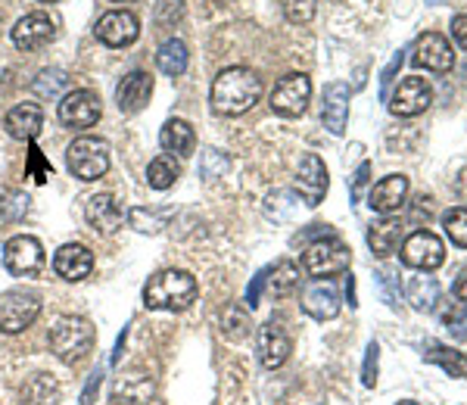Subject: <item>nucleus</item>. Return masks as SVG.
I'll return each instance as SVG.
<instances>
[{
  "mask_svg": "<svg viewBox=\"0 0 467 405\" xmlns=\"http://www.w3.org/2000/svg\"><path fill=\"white\" fill-rule=\"evenodd\" d=\"M197 277L191 272L165 268V272H156L144 284V306L153 312H181L197 299Z\"/></svg>",
  "mask_w": 467,
  "mask_h": 405,
  "instance_id": "obj_2",
  "label": "nucleus"
},
{
  "mask_svg": "<svg viewBox=\"0 0 467 405\" xmlns=\"http://www.w3.org/2000/svg\"><path fill=\"white\" fill-rule=\"evenodd\" d=\"M299 306L306 315H312L315 321H334L340 315V294H337V284L327 277L306 284L303 294H299Z\"/></svg>",
  "mask_w": 467,
  "mask_h": 405,
  "instance_id": "obj_14",
  "label": "nucleus"
},
{
  "mask_svg": "<svg viewBox=\"0 0 467 405\" xmlns=\"http://www.w3.org/2000/svg\"><path fill=\"white\" fill-rule=\"evenodd\" d=\"M402 63H405V50H399V54H396L393 59H389L387 69H383V75H380V88H383V94H387V88L396 81V72H399V66H402Z\"/></svg>",
  "mask_w": 467,
  "mask_h": 405,
  "instance_id": "obj_46",
  "label": "nucleus"
},
{
  "mask_svg": "<svg viewBox=\"0 0 467 405\" xmlns=\"http://www.w3.org/2000/svg\"><path fill=\"white\" fill-rule=\"evenodd\" d=\"M103 378H107V371H103L100 365H97V369L90 371V378H88L85 389H81V405H94V400H97V389H100Z\"/></svg>",
  "mask_w": 467,
  "mask_h": 405,
  "instance_id": "obj_43",
  "label": "nucleus"
},
{
  "mask_svg": "<svg viewBox=\"0 0 467 405\" xmlns=\"http://www.w3.org/2000/svg\"><path fill=\"white\" fill-rule=\"evenodd\" d=\"M85 219L97 234H112V231L122 228L125 209L112 193H94V197L85 202Z\"/></svg>",
  "mask_w": 467,
  "mask_h": 405,
  "instance_id": "obj_20",
  "label": "nucleus"
},
{
  "mask_svg": "<svg viewBox=\"0 0 467 405\" xmlns=\"http://www.w3.org/2000/svg\"><path fill=\"white\" fill-rule=\"evenodd\" d=\"M4 268L13 277H35L44 268V246L32 234H16L4 244Z\"/></svg>",
  "mask_w": 467,
  "mask_h": 405,
  "instance_id": "obj_9",
  "label": "nucleus"
},
{
  "mask_svg": "<svg viewBox=\"0 0 467 405\" xmlns=\"http://www.w3.org/2000/svg\"><path fill=\"white\" fill-rule=\"evenodd\" d=\"M349 100H352V88L346 81H330L324 88V103H321V122L330 134L346 131V122H349Z\"/></svg>",
  "mask_w": 467,
  "mask_h": 405,
  "instance_id": "obj_18",
  "label": "nucleus"
},
{
  "mask_svg": "<svg viewBox=\"0 0 467 405\" xmlns=\"http://www.w3.org/2000/svg\"><path fill=\"white\" fill-rule=\"evenodd\" d=\"M66 88H69V78H66L63 69H44V72H37V78L32 81V91L37 97H59Z\"/></svg>",
  "mask_w": 467,
  "mask_h": 405,
  "instance_id": "obj_34",
  "label": "nucleus"
},
{
  "mask_svg": "<svg viewBox=\"0 0 467 405\" xmlns=\"http://www.w3.org/2000/svg\"><path fill=\"white\" fill-rule=\"evenodd\" d=\"M128 222L140 231V234H160L165 228V213H150V209H131Z\"/></svg>",
  "mask_w": 467,
  "mask_h": 405,
  "instance_id": "obj_39",
  "label": "nucleus"
},
{
  "mask_svg": "<svg viewBox=\"0 0 467 405\" xmlns=\"http://www.w3.org/2000/svg\"><path fill=\"white\" fill-rule=\"evenodd\" d=\"M402 234H405V224L399 219H393V215H383L380 222H374L371 228H368V246H371L374 256L387 259L399 250Z\"/></svg>",
  "mask_w": 467,
  "mask_h": 405,
  "instance_id": "obj_26",
  "label": "nucleus"
},
{
  "mask_svg": "<svg viewBox=\"0 0 467 405\" xmlns=\"http://www.w3.org/2000/svg\"><path fill=\"white\" fill-rule=\"evenodd\" d=\"M41 125H44V109L37 107V103H19V107H13L4 116L6 134H10V138H16V140H28V144L37 138Z\"/></svg>",
  "mask_w": 467,
  "mask_h": 405,
  "instance_id": "obj_23",
  "label": "nucleus"
},
{
  "mask_svg": "<svg viewBox=\"0 0 467 405\" xmlns=\"http://www.w3.org/2000/svg\"><path fill=\"white\" fill-rule=\"evenodd\" d=\"M431 4H440V0H431Z\"/></svg>",
  "mask_w": 467,
  "mask_h": 405,
  "instance_id": "obj_53",
  "label": "nucleus"
},
{
  "mask_svg": "<svg viewBox=\"0 0 467 405\" xmlns=\"http://www.w3.org/2000/svg\"><path fill=\"white\" fill-rule=\"evenodd\" d=\"M150 97H153V75L144 69L128 72L116 85V107L119 112H125V116H134V112L144 109L150 103Z\"/></svg>",
  "mask_w": 467,
  "mask_h": 405,
  "instance_id": "obj_16",
  "label": "nucleus"
},
{
  "mask_svg": "<svg viewBox=\"0 0 467 405\" xmlns=\"http://www.w3.org/2000/svg\"><path fill=\"white\" fill-rule=\"evenodd\" d=\"M312 100V78L303 72H290L284 75L275 85V91L268 97V107L284 119H299Z\"/></svg>",
  "mask_w": 467,
  "mask_h": 405,
  "instance_id": "obj_6",
  "label": "nucleus"
},
{
  "mask_svg": "<svg viewBox=\"0 0 467 405\" xmlns=\"http://www.w3.org/2000/svg\"><path fill=\"white\" fill-rule=\"evenodd\" d=\"M41 315V299L28 290H6L0 294V331L4 334H22L32 327Z\"/></svg>",
  "mask_w": 467,
  "mask_h": 405,
  "instance_id": "obj_8",
  "label": "nucleus"
},
{
  "mask_svg": "<svg viewBox=\"0 0 467 405\" xmlns=\"http://www.w3.org/2000/svg\"><path fill=\"white\" fill-rule=\"evenodd\" d=\"M281 10L293 26H306L318 13V0H281Z\"/></svg>",
  "mask_w": 467,
  "mask_h": 405,
  "instance_id": "obj_37",
  "label": "nucleus"
},
{
  "mask_svg": "<svg viewBox=\"0 0 467 405\" xmlns=\"http://www.w3.org/2000/svg\"><path fill=\"white\" fill-rule=\"evenodd\" d=\"M156 393V384L153 378L144 371H128V374H119L116 384H112V402H128V405H150Z\"/></svg>",
  "mask_w": 467,
  "mask_h": 405,
  "instance_id": "obj_24",
  "label": "nucleus"
},
{
  "mask_svg": "<svg viewBox=\"0 0 467 405\" xmlns=\"http://www.w3.org/2000/svg\"><path fill=\"white\" fill-rule=\"evenodd\" d=\"M402 262L414 272H436L446 262V246L433 231H414L402 240Z\"/></svg>",
  "mask_w": 467,
  "mask_h": 405,
  "instance_id": "obj_10",
  "label": "nucleus"
},
{
  "mask_svg": "<svg viewBox=\"0 0 467 405\" xmlns=\"http://www.w3.org/2000/svg\"><path fill=\"white\" fill-rule=\"evenodd\" d=\"M10 37L19 50H41L57 37V26L47 13H26L16 26L10 28Z\"/></svg>",
  "mask_w": 467,
  "mask_h": 405,
  "instance_id": "obj_15",
  "label": "nucleus"
},
{
  "mask_svg": "<svg viewBox=\"0 0 467 405\" xmlns=\"http://www.w3.org/2000/svg\"><path fill=\"white\" fill-rule=\"evenodd\" d=\"M368 178H371V162H361L356 169V175H352V187H349L352 200H361V191L368 187Z\"/></svg>",
  "mask_w": 467,
  "mask_h": 405,
  "instance_id": "obj_45",
  "label": "nucleus"
},
{
  "mask_svg": "<svg viewBox=\"0 0 467 405\" xmlns=\"http://www.w3.org/2000/svg\"><path fill=\"white\" fill-rule=\"evenodd\" d=\"M378 284H380V296L389 309H399V272L396 268H380L378 275Z\"/></svg>",
  "mask_w": 467,
  "mask_h": 405,
  "instance_id": "obj_41",
  "label": "nucleus"
},
{
  "mask_svg": "<svg viewBox=\"0 0 467 405\" xmlns=\"http://www.w3.org/2000/svg\"><path fill=\"white\" fill-rule=\"evenodd\" d=\"M125 337H128V327L122 334H119V343H116V349H112V356H109V362L112 365H119V358H122V349H125Z\"/></svg>",
  "mask_w": 467,
  "mask_h": 405,
  "instance_id": "obj_49",
  "label": "nucleus"
},
{
  "mask_svg": "<svg viewBox=\"0 0 467 405\" xmlns=\"http://www.w3.org/2000/svg\"><path fill=\"white\" fill-rule=\"evenodd\" d=\"M184 19V0H160L156 4V28H175Z\"/></svg>",
  "mask_w": 467,
  "mask_h": 405,
  "instance_id": "obj_40",
  "label": "nucleus"
},
{
  "mask_svg": "<svg viewBox=\"0 0 467 405\" xmlns=\"http://www.w3.org/2000/svg\"><path fill=\"white\" fill-rule=\"evenodd\" d=\"M59 387L54 384L50 374H35L26 387H22V405H57Z\"/></svg>",
  "mask_w": 467,
  "mask_h": 405,
  "instance_id": "obj_31",
  "label": "nucleus"
},
{
  "mask_svg": "<svg viewBox=\"0 0 467 405\" xmlns=\"http://www.w3.org/2000/svg\"><path fill=\"white\" fill-rule=\"evenodd\" d=\"M116 4H122V0H116Z\"/></svg>",
  "mask_w": 467,
  "mask_h": 405,
  "instance_id": "obj_54",
  "label": "nucleus"
},
{
  "mask_svg": "<svg viewBox=\"0 0 467 405\" xmlns=\"http://www.w3.org/2000/svg\"><path fill=\"white\" fill-rule=\"evenodd\" d=\"M442 325L449 327V334L455 337V340H467V303L464 299H449L446 306H442L440 312Z\"/></svg>",
  "mask_w": 467,
  "mask_h": 405,
  "instance_id": "obj_33",
  "label": "nucleus"
},
{
  "mask_svg": "<svg viewBox=\"0 0 467 405\" xmlns=\"http://www.w3.org/2000/svg\"><path fill=\"white\" fill-rule=\"evenodd\" d=\"M54 272L63 277V281H85V277L94 272V253L88 250L85 244H66L54 253Z\"/></svg>",
  "mask_w": 467,
  "mask_h": 405,
  "instance_id": "obj_22",
  "label": "nucleus"
},
{
  "mask_svg": "<svg viewBox=\"0 0 467 405\" xmlns=\"http://www.w3.org/2000/svg\"><path fill=\"white\" fill-rule=\"evenodd\" d=\"M442 228H446V234H449L451 244L462 246V250H467V209L464 206L449 209V213L442 215Z\"/></svg>",
  "mask_w": 467,
  "mask_h": 405,
  "instance_id": "obj_35",
  "label": "nucleus"
},
{
  "mask_svg": "<svg viewBox=\"0 0 467 405\" xmlns=\"http://www.w3.org/2000/svg\"><path fill=\"white\" fill-rule=\"evenodd\" d=\"M290 352H293V340H290V334L277 325V321H268V325L259 327V362H262V369L275 371V369H281V365H287Z\"/></svg>",
  "mask_w": 467,
  "mask_h": 405,
  "instance_id": "obj_19",
  "label": "nucleus"
},
{
  "mask_svg": "<svg viewBox=\"0 0 467 405\" xmlns=\"http://www.w3.org/2000/svg\"><path fill=\"white\" fill-rule=\"evenodd\" d=\"M451 37H455L458 47L467 50V13H462V16L451 19Z\"/></svg>",
  "mask_w": 467,
  "mask_h": 405,
  "instance_id": "obj_47",
  "label": "nucleus"
},
{
  "mask_svg": "<svg viewBox=\"0 0 467 405\" xmlns=\"http://www.w3.org/2000/svg\"><path fill=\"white\" fill-rule=\"evenodd\" d=\"M349 265H352V250L337 237L315 240L303 253V272L308 277H334L349 272Z\"/></svg>",
  "mask_w": 467,
  "mask_h": 405,
  "instance_id": "obj_5",
  "label": "nucleus"
},
{
  "mask_svg": "<svg viewBox=\"0 0 467 405\" xmlns=\"http://www.w3.org/2000/svg\"><path fill=\"white\" fill-rule=\"evenodd\" d=\"M140 37V19L131 10H109L103 13L97 22V41L107 44V47H131Z\"/></svg>",
  "mask_w": 467,
  "mask_h": 405,
  "instance_id": "obj_13",
  "label": "nucleus"
},
{
  "mask_svg": "<svg viewBox=\"0 0 467 405\" xmlns=\"http://www.w3.org/2000/svg\"><path fill=\"white\" fill-rule=\"evenodd\" d=\"M262 100V78L246 66H228L215 75L213 91H209V103L218 116H244L255 103Z\"/></svg>",
  "mask_w": 467,
  "mask_h": 405,
  "instance_id": "obj_1",
  "label": "nucleus"
},
{
  "mask_svg": "<svg viewBox=\"0 0 467 405\" xmlns=\"http://www.w3.org/2000/svg\"><path fill=\"white\" fill-rule=\"evenodd\" d=\"M424 358H427V362H433V365H440L449 378H458V380L467 378V356H464V352L449 349V347H442V343H427Z\"/></svg>",
  "mask_w": 467,
  "mask_h": 405,
  "instance_id": "obj_29",
  "label": "nucleus"
},
{
  "mask_svg": "<svg viewBox=\"0 0 467 405\" xmlns=\"http://www.w3.org/2000/svg\"><path fill=\"white\" fill-rule=\"evenodd\" d=\"M327 187H330V178H327V166H324V160L318 153H306L303 162H299V169H296L293 191L299 193V200H303L308 209H315V206H321Z\"/></svg>",
  "mask_w": 467,
  "mask_h": 405,
  "instance_id": "obj_11",
  "label": "nucleus"
},
{
  "mask_svg": "<svg viewBox=\"0 0 467 405\" xmlns=\"http://www.w3.org/2000/svg\"><path fill=\"white\" fill-rule=\"evenodd\" d=\"M187 63H191V54H187V44L181 41V37H169V41H162V47L156 50V66H160V72L169 75V78L184 75Z\"/></svg>",
  "mask_w": 467,
  "mask_h": 405,
  "instance_id": "obj_28",
  "label": "nucleus"
},
{
  "mask_svg": "<svg viewBox=\"0 0 467 405\" xmlns=\"http://www.w3.org/2000/svg\"><path fill=\"white\" fill-rule=\"evenodd\" d=\"M442 287L436 277H427V272L420 277H409L405 281V299L411 303L414 312H433V306L440 303Z\"/></svg>",
  "mask_w": 467,
  "mask_h": 405,
  "instance_id": "obj_27",
  "label": "nucleus"
},
{
  "mask_svg": "<svg viewBox=\"0 0 467 405\" xmlns=\"http://www.w3.org/2000/svg\"><path fill=\"white\" fill-rule=\"evenodd\" d=\"M378 371H380V347L371 340L365 349V365H361V384H365L368 389L378 387Z\"/></svg>",
  "mask_w": 467,
  "mask_h": 405,
  "instance_id": "obj_42",
  "label": "nucleus"
},
{
  "mask_svg": "<svg viewBox=\"0 0 467 405\" xmlns=\"http://www.w3.org/2000/svg\"><path fill=\"white\" fill-rule=\"evenodd\" d=\"M455 296H458V299H464V303H467V268L455 277Z\"/></svg>",
  "mask_w": 467,
  "mask_h": 405,
  "instance_id": "obj_48",
  "label": "nucleus"
},
{
  "mask_svg": "<svg viewBox=\"0 0 467 405\" xmlns=\"http://www.w3.org/2000/svg\"><path fill=\"white\" fill-rule=\"evenodd\" d=\"M346 296H349V306H358L356 303V277L349 275V281H346Z\"/></svg>",
  "mask_w": 467,
  "mask_h": 405,
  "instance_id": "obj_50",
  "label": "nucleus"
},
{
  "mask_svg": "<svg viewBox=\"0 0 467 405\" xmlns=\"http://www.w3.org/2000/svg\"><path fill=\"white\" fill-rule=\"evenodd\" d=\"M100 112H103L100 97L94 91H88V88H75V91H69L66 97H59V107H57L59 122L72 131L94 129V125L100 122Z\"/></svg>",
  "mask_w": 467,
  "mask_h": 405,
  "instance_id": "obj_7",
  "label": "nucleus"
},
{
  "mask_svg": "<svg viewBox=\"0 0 467 405\" xmlns=\"http://www.w3.org/2000/svg\"><path fill=\"white\" fill-rule=\"evenodd\" d=\"M433 103V88L427 85L418 75H409V78L399 81V88L389 94V112L399 119H414L420 116L427 107Z\"/></svg>",
  "mask_w": 467,
  "mask_h": 405,
  "instance_id": "obj_12",
  "label": "nucleus"
},
{
  "mask_svg": "<svg viewBox=\"0 0 467 405\" xmlns=\"http://www.w3.org/2000/svg\"><path fill=\"white\" fill-rule=\"evenodd\" d=\"M409 191H411V184L405 175H387L383 182H378L371 187V193H368V206L380 215H396L399 209L405 206V200H409Z\"/></svg>",
  "mask_w": 467,
  "mask_h": 405,
  "instance_id": "obj_21",
  "label": "nucleus"
},
{
  "mask_svg": "<svg viewBox=\"0 0 467 405\" xmlns=\"http://www.w3.org/2000/svg\"><path fill=\"white\" fill-rule=\"evenodd\" d=\"M94 340H97L94 325L88 318H81V315H63L50 327V349H54V356L63 365L85 362L90 349H94Z\"/></svg>",
  "mask_w": 467,
  "mask_h": 405,
  "instance_id": "obj_3",
  "label": "nucleus"
},
{
  "mask_svg": "<svg viewBox=\"0 0 467 405\" xmlns=\"http://www.w3.org/2000/svg\"><path fill=\"white\" fill-rule=\"evenodd\" d=\"M222 334L228 337V340H244L246 334H250V318H246V312L240 309V306H234L228 309V315L222 318Z\"/></svg>",
  "mask_w": 467,
  "mask_h": 405,
  "instance_id": "obj_38",
  "label": "nucleus"
},
{
  "mask_svg": "<svg viewBox=\"0 0 467 405\" xmlns=\"http://www.w3.org/2000/svg\"><path fill=\"white\" fill-rule=\"evenodd\" d=\"M396 405H418V402H414V400H402V402H396Z\"/></svg>",
  "mask_w": 467,
  "mask_h": 405,
  "instance_id": "obj_51",
  "label": "nucleus"
},
{
  "mask_svg": "<svg viewBox=\"0 0 467 405\" xmlns=\"http://www.w3.org/2000/svg\"><path fill=\"white\" fill-rule=\"evenodd\" d=\"M414 63L431 72H449L455 66V50H451L449 37L440 32H424L414 41Z\"/></svg>",
  "mask_w": 467,
  "mask_h": 405,
  "instance_id": "obj_17",
  "label": "nucleus"
},
{
  "mask_svg": "<svg viewBox=\"0 0 467 405\" xmlns=\"http://www.w3.org/2000/svg\"><path fill=\"white\" fill-rule=\"evenodd\" d=\"M268 290H271V296H275V299H287V296L296 294V290H299L296 262H290V259L277 262V265L268 272Z\"/></svg>",
  "mask_w": 467,
  "mask_h": 405,
  "instance_id": "obj_30",
  "label": "nucleus"
},
{
  "mask_svg": "<svg viewBox=\"0 0 467 405\" xmlns=\"http://www.w3.org/2000/svg\"><path fill=\"white\" fill-rule=\"evenodd\" d=\"M268 272H271V268H262V272L253 277V284H250V287H246V309H250V312L255 309V306H259L262 287H265V284H268Z\"/></svg>",
  "mask_w": 467,
  "mask_h": 405,
  "instance_id": "obj_44",
  "label": "nucleus"
},
{
  "mask_svg": "<svg viewBox=\"0 0 467 405\" xmlns=\"http://www.w3.org/2000/svg\"><path fill=\"white\" fill-rule=\"evenodd\" d=\"M178 178H181V166L175 162V156H169V153H160L147 166V184L153 187V191H169Z\"/></svg>",
  "mask_w": 467,
  "mask_h": 405,
  "instance_id": "obj_32",
  "label": "nucleus"
},
{
  "mask_svg": "<svg viewBox=\"0 0 467 405\" xmlns=\"http://www.w3.org/2000/svg\"><path fill=\"white\" fill-rule=\"evenodd\" d=\"M160 147L169 156L184 160V156H191L193 147H197V131H193V125L187 122V119H169L160 129Z\"/></svg>",
  "mask_w": 467,
  "mask_h": 405,
  "instance_id": "obj_25",
  "label": "nucleus"
},
{
  "mask_svg": "<svg viewBox=\"0 0 467 405\" xmlns=\"http://www.w3.org/2000/svg\"><path fill=\"white\" fill-rule=\"evenodd\" d=\"M109 144L100 138H90V134H81L75 138L69 150H66V169L72 171L78 182H100L109 171Z\"/></svg>",
  "mask_w": 467,
  "mask_h": 405,
  "instance_id": "obj_4",
  "label": "nucleus"
},
{
  "mask_svg": "<svg viewBox=\"0 0 467 405\" xmlns=\"http://www.w3.org/2000/svg\"><path fill=\"white\" fill-rule=\"evenodd\" d=\"M28 213V197L22 191H6L0 193V219L4 222H19Z\"/></svg>",
  "mask_w": 467,
  "mask_h": 405,
  "instance_id": "obj_36",
  "label": "nucleus"
},
{
  "mask_svg": "<svg viewBox=\"0 0 467 405\" xmlns=\"http://www.w3.org/2000/svg\"><path fill=\"white\" fill-rule=\"evenodd\" d=\"M41 4H57V0H41Z\"/></svg>",
  "mask_w": 467,
  "mask_h": 405,
  "instance_id": "obj_52",
  "label": "nucleus"
}]
</instances>
